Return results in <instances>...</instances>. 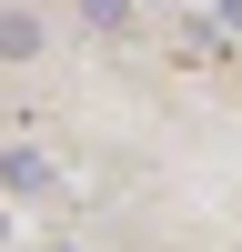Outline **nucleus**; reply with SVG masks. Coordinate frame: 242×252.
<instances>
[{
	"label": "nucleus",
	"instance_id": "1",
	"mask_svg": "<svg viewBox=\"0 0 242 252\" xmlns=\"http://www.w3.org/2000/svg\"><path fill=\"white\" fill-rule=\"evenodd\" d=\"M0 192H20V202H51V192H60L51 152H30V141H10V152H0Z\"/></svg>",
	"mask_w": 242,
	"mask_h": 252
},
{
	"label": "nucleus",
	"instance_id": "3",
	"mask_svg": "<svg viewBox=\"0 0 242 252\" xmlns=\"http://www.w3.org/2000/svg\"><path fill=\"white\" fill-rule=\"evenodd\" d=\"M0 232H10V222H0Z\"/></svg>",
	"mask_w": 242,
	"mask_h": 252
},
{
	"label": "nucleus",
	"instance_id": "2",
	"mask_svg": "<svg viewBox=\"0 0 242 252\" xmlns=\"http://www.w3.org/2000/svg\"><path fill=\"white\" fill-rule=\"evenodd\" d=\"M40 51V10H0V61H30Z\"/></svg>",
	"mask_w": 242,
	"mask_h": 252
}]
</instances>
